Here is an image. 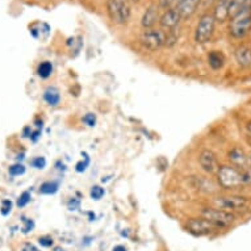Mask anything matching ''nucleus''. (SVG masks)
Returning a JSON list of instances; mask_svg holds the SVG:
<instances>
[{
    "label": "nucleus",
    "instance_id": "nucleus-1",
    "mask_svg": "<svg viewBox=\"0 0 251 251\" xmlns=\"http://www.w3.org/2000/svg\"><path fill=\"white\" fill-rule=\"evenodd\" d=\"M217 184L223 190H239L246 187V171L245 167H237L234 165H224L217 171Z\"/></svg>",
    "mask_w": 251,
    "mask_h": 251
},
{
    "label": "nucleus",
    "instance_id": "nucleus-2",
    "mask_svg": "<svg viewBox=\"0 0 251 251\" xmlns=\"http://www.w3.org/2000/svg\"><path fill=\"white\" fill-rule=\"evenodd\" d=\"M251 30V1L239 12L230 17L229 34L234 38H243Z\"/></svg>",
    "mask_w": 251,
    "mask_h": 251
},
{
    "label": "nucleus",
    "instance_id": "nucleus-3",
    "mask_svg": "<svg viewBox=\"0 0 251 251\" xmlns=\"http://www.w3.org/2000/svg\"><path fill=\"white\" fill-rule=\"evenodd\" d=\"M130 0H107L108 16L115 24H128L132 17Z\"/></svg>",
    "mask_w": 251,
    "mask_h": 251
},
{
    "label": "nucleus",
    "instance_id": "nucleus-4",
    "mask_svg": "<svg viewBox=\"0 0 251 251\" xmlns=\"http://www.w3.org/2000/svg\"><path fill=\"white\" fill-rule=\"evenodd\" d=\"M200 216L204 218H206L208 221L216 225L218 229H225V227L231 226L233 224L235 223L234 213H230V212H226V210L220 209V208H212V206H205L200 210Z\"/></svg>",
    "mask_w": 251,
    "mask_h": 251
},
{
    "label": "nucleus",
    "instance_id": "nucleus-5",
    "mask_svg": "<svg viewBox=\"0 0 251 251\" xmlns=\"http://www.w3.org/2000/svg\"><path fill=\"white\" fill-rule=\"evenodd\" d=\"M216 28V19L213 13H204L195 28L194 38L196 44H206L212 40Z\"/></svg>",
    "mask_w": 251,
    "mask_h": 251
},
{
    "label": "nucleus",
    "instance_id": "nucleus-6",
    "mask_svg": "<svg viewBox=\"0 0 251 251\" xmlns=\"http://www.w3.org/2000/svg\"><path fill=\"white\" fill-rule=\"evenodd\" d=\"M213 204L216 208L226 210L230 213L245 210L249 206V199L239 195H223L213 199Z\"/></svg>",
    "mask_w": 251,
    "mask_h": 251
},
{
    "label": "nucleus",
    "instance_id": "nucleus-7",
    "mask_svg": "<svg viewBox=\"0 0 251 251\" xmlns=\"http://www.w3.org/2000/svg\"><path fill=\"white\" fill-rule=\"evenodd\" d=\"M140 42L145 49L155 51V50L161 49L163 45H166L167 33L163 29H145L140 36Z\"/></svg>",
    "mask_w": 251,
    "mask_h": 251
},
{
    "label": "nucleus",
    "instance_id": "nucleus-8",
    "mask_svg": "<svg viewBox=\"0 0 251 251\" xmlns=\"http://www.w3.org/2000/svg\"><path fill=\"white\" fill-rule=\"evenodd\" d=\"M185 227L187 230L190 231L191 234L198 235V237H201V235H209L216 233L217 230H220L216 225L208 221L206 218L204 217H192L190 218L187 224H185Z\"/></svg>",
    "mask_w": 251,
    "mask_h": 251
},
{
    "label": "nucleus",
    "instance_id": "nucleus-9",
    "mask_svg": "<svg viewBox=\"0 0 251 251\" xmlns=\"http://www.w3.org/2000/svg\"><path fill=\"white\" fill-rule=\"evenodd\" d=\"M198 161L200 167L208 174H217L218 169L221 167L216 152L209 150V149H204L200 151Z\"/></svg>",
    "mask_w": 251,
    "mask_h": 251
},
{
    "label": "nucleus",
    "instance_id": "nucleus-10",
    "mask_svg": "<svg viewBox=\"0 0 251 251\" xmlns=\"http://www.w3.org/2000/svg\"><path fill=\"white\" fill-rule=\"evenodd\" d=\"M183 20L176 8H167L159 17V25L165 32H174Z\"/></svg>",
    "mask_w": 251,
    "mask_h": 251
},
{
    "label": "nucleus",
    "instance_id": "nucleus-11",
    "mask_svg": "<svg viewBox=\"0 0 251 251\" xmlns=\"http://www.w3.org/2000/svg\"><path fill=\"white\" fill-rule=\"evenodd\" d=\"M159 7L156 4L149 5L146 11L144 12L142 17H141V26L145 29H152L156 25V23H159Z\"/></svg>",
    "mask_w": 251,
    "mask_h": 251
},
{
    "label": "nucleus",
    "instance_id": "nucleus-12",
    "mask_svg": "<svg viewBox=\"0 0 251 251\" xmlns=\"http://www.w3.org/2000/svg\"><path fill=\"white\" fill-rule=\"evenodd\" d=\"M233 3H234V0H217L213 9V16L216 21L223 23L230 17Z\"/></svg>",
    "mask_w": 251,
    "mask_h": 251
},
{
    "label": "nucleus",
    "instance_id": "nucleus-13",
    "mask_svg": "<svg viewBox=\"0 0 251 251\" xmlns=\"http://www.w3.org/2000/svg\"><path fill=\"white\" fill-rule=\"evenodd\" d=\"M235 61L241 67H250L251 66V46L250 45H241L235 49L234 53Z\"/></svg>",
    "mask_w": 251,
    "mask_h": 251
},
{
    "label": "nucleus",
    "instance_id": "nucleus-14",
    "mask_svg": "<svg viewBox=\"0 0 251 251\" xmlns=\"http://www.w3.org/2000/svg\"><path fill=\"white\" fill-rule=\"evenodd\" d=\"M201 0H181L176 9L180 13L181 19H188L196 12L199 4H200Z\"/></svg>",
    "mask_w": 251,
    "mask_h": 251
},
{
    "label": "nucleus",
    "instance_id": "nucleus-15",
    "mask_svg": "<svg viewBox=\"0 0 251 251\" xmlns=\"http://www.w3.org/2000/svg\"><path fill=\"white\" fill-rule=\"evenodd\" d=\"M227 158L229 161L237 167H246L249 166V158L247 154L243 151L241 148H233L230 151L227 152Z\"/></svg>",
    "mask_w": 251,
    "mask_h": 251
},
{
    "label": "nucleus",
    "instance_id": "nucleus-16",
    "mask_svg": "<svg viewBox=\"0 0 251 251\" xmlns=\"http://www.w3.org/2000/svg\"><path fill=\"white\" fill-rule=\"evenodd\" d=\"M195 188H198L199 191H201V192H205V194H214V192H217L218 191V185H216L212 180L209 179H206L204 176H195L194 177Z\"/></svg>",
    "mask_w": 251,
    "mask_h": 251
},
{
    "label": "nucleus",
    "instance_id": "nucleus-17",
    "mask_svg": "<svg viewBox=\"0 0 251 251\" xmlns=\"http://www.w3.org/2000/svg\"><path fill=\"white\" fill-rule=\"evenodd\" d=\"M208 65L212 70H221L225 65V57L220 50H212L208 54Z\"/></svg>",
    "mask_w": 251,
    "mask_h": 251
},
{
    "label": "nucleus",
    "instance_id": "nucleus-18",
    "mask_svg": "<svg viewBox=\"0 0 251 251\" xmlns=\"http://www.w3.org/2000/svg\"><path fill=\"white\" fill-rule=\"evenodd\" d=\"M44 100L50 107H57L61 103V92L57 87H48L44 92Z\"/></svg>",
    "mask_w": 251,
    "mask_h": 251
},
{
    "label": "nucleus",
    "instance_id": "nucleus-19",
    "mask_svg": "<svg viewBox=\"0 0 251 251\" xmlns=\"http://www.w3.org/2000/svg\"><path fill=\"white\" fill-rule=\"evenodd\" d=\"M53 74V63L49 61L41 62L37 67V75L41 79H48Z\"/></svg>",
    "mask_w": 251,
    "mask_h": 251
},
{
    "label": "nucleus",
    "instance_id": "nucleus-20",
    "mask_svg": "<svg viewBox=\"0 0 251 251\" xmlns=\"http://www.w3.org/2000/svg\"><path fill=\"white\" fill-rule=\"evenodd\" d=\"M58 188H59V184H58L57 181H45L40 187V194L53 195L57 192Z\"/></svg>",
    "mask_w": 251,
    "mask_h": 251
},
{
    "label": "nucleus",
    "instance_id": "nucleus-21",
    "mask_svg": "<svg viewBox=\"0 0 251 251\" xmlns=\"http://www.w3.org/2000/svg\"><path fill=\"white\" fill-rule=\"evenodd\" d=\"M105 195V190L100 185H94L90 191V196L92 200H100Z\"/></svg>",
    "mask_w": 251,
    "mask_h": 251
},
{
    "label": "nucleus",
    "instance_id": "nucleus-22",
    "mask_svg": "<svg viewBox=\"0 0 251 251\" xmlns=\"http://www.w3.org/2000/svg\"><path fill=\"white\" fill-rule=\"evenodd\" d=\"M30 194H29L28 191H25V192H23V194L20 195V198H19V200H17V206L19 208H24L25 205H28L29 201H30Z\"/></svg>",
    "mask_w": 251,
    "mask_h": 251
},
{
    "label": "nucleus",
    "instance_id": "nucleus-23",
    "mask_svg": "<svg viewBox=\"0 0 251 251\" xmlns=\"http://www.w3.org/2000/svg\"><path fill=\"white\" fill-rule=\"evenodd\" d=\"M25 173V167L20 163H17V165H13L9 167V175H12V176H19L21 174Z\"/></svg>",
    "mask_w": 251,
    "mask_h": 251
},
{
    "label": "nucleus",
    "instance_id": "nucleus-24",
    "mask_svg": "<svg viewBox=\"0 0 251 251\" xmlns=\"http://www.w3.org/2000/svg\"><path fill=\"white\" fill-rule=\"evenodd\" d=\"M82 121L84 124H86L87 126H95V124H96V116L95 113H87V115H84L82 117Z\"/></svg>",
    "mask_w": 251,
    "mask_h": 251
},
{
    "label": "nucleus",
    "instance_id": "nucleus-25",
    "mask_svg": "<svg viewBox=\"0 0 251 251\" xmlns=\"http://www.w3.org/2000/svg\"><path fill=\"white\" fill-rule=\"evenodd\" d=\"M181 0H161V7L162 8H176Z\"/></svg>",
    "mask_w": 251,
    "mask_h": 251
},
{
    "label": "nucleus",
    "instance_id": "nucleus-26",
    "mask_svg": "<svg viewBox=\"0 0 251 251\" xmlns=\"http://www.w3.org/2000/svg\"><path fill=\"white\" fill-rule=\"evenodd\" d=\"M30 163H32V166H33L34 169H38V170H42L46 166V161L44 156H37V158H34L33 161L30 162Z\"/></svg>",
    "mask_w": 251,
    "mask_h": 251
},
{
    "label": "nucleus",
    "instance_id": "nucleus-27",
    "mask_svg": "<svg viewBox=\"0 0 251 251\" xmlns=\"http://www.w3.org/2000/svg\"><path fill=\"white\" fill-rule=\"evenodd\" d=\"M23 221H24V224H25V226L23 227V233H25V234H26V233H29V231H32V229L34 227L33 221H32V220H29V218H25V217H23Z\"/></svg>",
    "mask_w": 251,
    "mask_h": 251
},
{
    "label": "nucleus",
    "instance_id": "nucleus-28",
    "mask_svg": "<svg viewBox=\"0 0 251 251\" xmlns=\"http://www.w3.org/2000/svg\"><path fill=\"white\" fill-rule=\"evenodd\" d=\"M11 208H12L11 200H4V201L1 202V213L4 214V216L11 213Z\"/></svg>",
    "mask_w": 251,
    "mask_h": 251
},
{
    "label": "nucleus",
    "instance_id": "nucleus-29",
    "mask_svg": "<svg viewBox=\"0 0 251 251\" xmlns=\"http://www.w3.org/2000/svg\"><path fill=\"white\" fill-rule=\"evenodd\" d=\"M38 242H40V245L45 247L53 246V239L49 238V237H41V238L38 239Z\"/></svg>",
    "mask_w": 251,
    "mask_h": 251
},
{
    "label": "nucleus",
    "instance_id": "nucleus-30",
    "mask_svg": "<svg viewBox=\"0 0 251 251\" xmlns=\"http://www.w3.org/2000/svg\"><path fill=\"white\" fill-rule=\"evenodd\" d=\"M88 163H90V159H88V158H86V161H84V162H79L78 165H76V171H79V173L84 171V170L87 169Z\"/></svg>",
    "mask_w": 251,
    "mask_h": 251
},
{
    "label": "nucleus",
    "instance_id": "nucleus-31",
    "mask_svg": "<svg viewBox=\"0 0 251 251\" xmlns=\"http://www.w3.org/2000/svg\"><path fill=\"white\" fill-rule=\"evenodd\" d=\"M112 251H128V250H126V247H125V246L117 245V246H115L113 249H112Z\"/></svg>",
    "mask_w": 251,
    "mask_h": 251
},
{
    "label": "nucleus",
    "instance_id": "nucleus-32",
    "mask_svg": "<svg viewBox=\"0 0 251 251\" xmlns=\"http://www.w3.org/2000/svg\"><path fill=\"white\" fill-rule=\"evenodd\" d=\"M247 132H249V134L251 136V121L249 124H247Z\"/></svg>",
    "mask_w": 251,
    "mask_h": 251
},
{
    "label": "nucleus",
    "instance_id": "nucleus-33",
    "mask_svg": "<svg viewBox=\"0 0 251 251\" xmlns=\"http://www.w3.org/2000/svg\"><path fill=\"white\" fill-rule=\"evenodd\" d=\"M247 158H249V166L251 167V154H250V155H247Z\"/></svg>",
    "mask_w": 251,
    "mask_h": 251
},
{
    "label": "nucleus",
    "instance_id": "nucleus-34",
    "mask_svg": "<svg viewBox=\"0 0 251 251\" xmlns=\"http://www.w3.org/2000/svg\"><path fill=\"white\" fill-rule=\"evenodd\" d=\"M130 1H132V3H138L140 0H130Z\"/></svg>",
    "mask_w": 251,
    "mask_h": 251
}]
</instances>
